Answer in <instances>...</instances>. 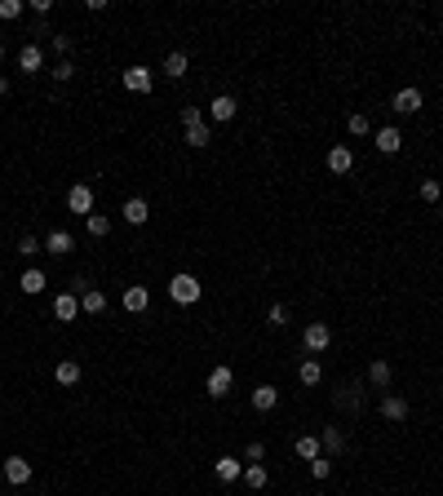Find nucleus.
Returning <instances> with one entry per match:
<instances>
[{
	"instance_id": "21",
	"label": "nucleus",
	"mask_w": 443,
	"mask_h": 496,
	"mask_svg": "<svg viewBox=\"0 0 443 496\" xmlns=\"http://www.w3.org/2000/svg\"><path fill=\"white\" fill-rule=\"evenodd\" d=\"M382 417L386 421H408V399H403V394H386V399H382Z\"/></svg>"
},
{
	"instance_id": "16",
	"label": "nucleus",
	"mask_w": 443,
	"mask_h": 496,
	"mask_svg": "<svg viewBox=\"0 0 443 496\" xmlns=\"http://www.w3.org/2000/svg\"><path fill=\"white\" fill-rule=\"evenodd\" d=\"M107 310V293L102 288H85L80 293V315H102Z\"/></svg>"
},
{
	"instance_id": "38",
	"label": "nucleus",
	"mask_w": 443,
	"mask_h": 496,
	"mask_svg": "<svg viewBox=\"0 0 443 496\" xmlns=\"http://www.w3.org/2000/svg\"><path fill=\"white\" fill-rule=\"evenodd\" d=\"M195 124H204L200 107H182V129H195Z\"/></svg>"
},
{
	"instance_id": "10",
	"label": "nucleus",
	"mask_w": 443,
	"mask_h": 496,
	"mask_svg": "<svg viewBox=\"0 0 443 496\" xmlns=\"http://www.w3.org/2000/svg\"><path fill=\"white\" fill-rule=\"evenodd\" d=\"M71 248H76V235H71V230H49V235H45V253L67 257Z\"/></svg>"
},
{
	"instance_id": "28",
	"label": "nucleus",
	"mask_w": 443,
	"mask_h": 496,
	"mask_svg": "<svg viewBox=\"0 0 443 496\" xmlns=\"http://www.w3.org/2000/svg\"><path fill=\"white\" fill-rule=\"evenodd\" d=\"M297 382H302V386H319V382H324L319 359H306V363H302V368H297Z\"/></svg>"
},
{
	"instance_id": "22",
	"label": "nucleus",
	"mask_w": 443,
	"mask_h": 496,
	"mask_svg": "<svg viewBox=\"0 0 443 496\" xmlns=\"http://www.w3.org/2000/svg\"><path fill=\"white\" fill-rule=\"evenodd\" d=\"M187 67H191V62H187V49H173V54L164 58V76H169V80H182Z\"/></svg>"
},
{
	"instance_id": "37",
	"label": "nucleus",
	"mask_w": 443,
	"mask_h": 496,
	"mask_svg": "<svg viewBox=\"0 0 443 496\" xmlns=\"http://www.w3.org/2000/svg\"><path fill=\"white\" fill-rule=\"evenodd\" d=\"M257 461H266V448H261V443H249V448H244V466H257Z\"/></svg>"
},
{
	"instance_id": "42",
	"label": "nucleus",
	"mask_w": 443,
	"mask_h": 496,
	"mask_svg": "<svg viewBox=\"0 0 443 496\" xmlns=\"http://www.w3.org/2000/svg\"><path fill=\"white\" fill-rule=\"evenodd\" d=\"M5 93H9V80H5V76H0V98H5Z\"/></svg>"
},
{
	"instance_id": "29",
	"label": "nucleus",
	"mask_w": 443,
	"mask_h": 496,
	"mask_svg": "<svg viewBox=\"0 0 443 496\" xmlns=\"http://www.w3.org/2000/svg\"><path fill=\"white\" fill-rule=\"evenodd\" d=\"M244 483H249L253 492H261V488H266V483H271V474H266V466H261V461H257V466H244Z\"/></svg>"
},
{
	"instance_id": "13",
	"label": "nucleus",
	"mask_w": 443,
	"mask_h": 496,
	"mask_svg": "<svg viewBox=\"0 0 443 496\" xmlns=\"http://www.w3.org/2000/svg\"><path fill=\"white\" fill-rule=\"evenodd\" d=\"M319 448H324L328 456H341V452H346V435H341L337 425H324V430H319Z\"/></svg>"
},
{
	"instance_id": "2",
	"label": "nucleus",
	"mask_w": 443,
	"mask_h": 496,
	"mask_svg": "<svg viewBox=\"0 0 443 496\" xmlns=\"http://www.w3.org/2000/svg\"><path fill=\"white\" fill-rule=\"evenodd\" d=\"M328 341H333V328H328L324 319L306 324V333H302V346H306L310 355H324V350H328Z\"/></svg>"
},
{
	"instance_id": "20",
	"label": "nucleus",
	"mask_w": 443,
	"mask_h": 496,
	"mask_svg": "<svg viewBox=\"0 0 443 496\" xmlns=\"http://www.w3.org/2000/svg\"><path fill=\"white\" fill-rule=\"evenodd\" d=\"M328 169H333V173H350L355 169L350 146H328Z\"/></svg>"
},
{
	"instance_id": "39",
	"label": "nucleus",
	"mask_w": 443,
	"mask_h": 496,
	"mask_svg": "<svg viewBox=\"0 0 443 496\" xmlns=\"http://www.w3.org/2000/svg\"><path fill=\"white\" fill-rule=\"evenodd\" d=\"M71 76H76V62H71V58H62L58 67H54V80H71Z\"/></svg>"
},
{
	"instance_id": "32",
	"label": "nucleus",
	"mask_w": 443,
	"mask_h": 496,
	"mask_svg": "<svg viewBox=\"0 0 443 496\" xmlns=\"http://www.w3.org/2000/svg\"><path fill=\"white\" fill-rule=\"evenodd\" d=\"M85 226H89V235H98V240H102L107 230H111V218H107V213H89V218H85Z\"/></svg>"
},
{
	"instance_id": "18",
	"label": "nucleus",
	"mask_w": 443,
	"mask_h": 496,
	"mask_svg": "<svg viewBox=\"0 0 443 496\" xmlns=\"http://www.w3.org/2000/svg\"><path fill=\"white\" fill-rule=\"evenodd\" d=\"M364 386H355V382H346V386H337V408H346V412H359L364 408V394H359Z\"/></svg>"
},
{
	"instance_id": "11",
	"label": "nucleus",
	"mask_w": 443,
	"mask_h": 496,
	"mask_svg": "<svg viewBox=\"0 0 443 496\" xmlns=\"http://www.w3.org/2000/svg\"><path fill=\"white\" fill-rule=\"evenodd\" d=\"M213 474H218L222 483H240V478H244V461H235V456H218V461H213Z\"/></svg>"
},
{
	"instance_id": "35",
	"label": "nucleus",
	"mask_w": 443,
	"mask_h": 496,
	"mask_svg": "<svg viewBox=\"0 0 443 496\" xmlns=\"http://www.w3.org/2000/svg\"><path fill=\"white\" fill-rule=\"evenodd\" d=\"M266 324H271V328H288V306H284V302H275V306H271V315H266Z\"/></svg>"
},
{
	"instance_id": "34",
	"label": "nucleus",
	"mask_w": 443,
	"mask_h": 496,
	"mask_svg": "<svg viewBox=\"0 0 443 496\" xmlns=\"http://www.w3.org/2000/svg\"><path fill=\"white\" fill-rule=\"evenodd\" d=\"M23 0H0V18H5V23H13V18H23Z\"/></svg>"
},
{
	"instance_id": "24",
	"label": "nucleus",
	"mask_w": 443,
	"mask_h": 496,
	"mask_svg": "<svg viewBox=\"0 0 443 496\" xmlns=\"http://www.w3.org/2000/svg\"><path fill=\"white\" fill-rule=\"evenodd\" d=\"M45 284H49V279H45V271H36V266H31V271H23V284H18V288H23L27 297H40V293H45Z\"/></svg>"
},
{
	"instance_id": "19",
	"label": "nucleus",
	"mask_w": 443,
	"mask_h": 496,
	"mask_svg": "<svg viewBox=\"0 0 443 496\" xmlns=\"http://www.w3.org/2000/svg\"><path fill=\"white\" fill-rule=\"evenodd\" d=\"M390 107H395L399 115H417V111H421V89H399Z\"/></svg>"
},
{
	"instance_id": "40",
	"label": "nucleus",
	"mask_w": 443,
	"mask_h": 496,
	"mask_svg": "<svg viewBox=\"0 0 443 496\" xmlns=\"http://www.w3.org/2000/svg\"><path fill=\"white\" fill-rule=\"evenodd\" d=\"M54 54L67 58V54H71V36H54Z\"/></svg>"
},
{
	"instance_id": "43",
	"label": "nucleus",
	"mask_w": 443,
	"mask_h": 496,
	"mask_svg": "<svg viewBox=\"0 0 443 496\" xmlns=\"http://www.w3.org/2000/svg\"><path fill=\"white\" fill-rule=\"evenodd\" d=\"M0 62H5V45H0Z\"/></svg>"
},
{
	"instance_id": "31",
	"label": "nucleus",
	"mask_w": 443,
	"mask_h": 496,
	"mask_svg": "<svg viewBox=\"0 0 443 496\" xmlns=\"http://www.w3.org/2000/svg\"><path fill=\"white\" fill-rule=\"evenodd\" d=\"M346 129H350V134H355V138H368V134H372V120H368V115H364V111H355V115H350V120H346Z\"/></svg>"
},
{
	"instance_id": "33",
	"label": "nucleus",
	"mask_w": 443,
	"mask_h": 496,
	"mask_svg": "<svg viewBox=\"0 0 443 496\" xmlns=\"http://www.w3.org/2000/svg\"><path fill=\"white\" fill-rule=\"evenodd\" d=\"M328 474H333V456H315V461H310V478H319V483H324Z\"/></svg>"
},
{
	"instance_id": "7",
	"label": "nucleus",
	"mask_w": 443,
	"mask_h": 496,
	"mask_svg": "<svg viewBox=\"0 0 443 496\" xmlns=\"http://www.w3.org/2000/svg\"><path fill=\"white\" fill-rule=\"evenodd\" d=\"M54 319H58V324L80 319V297H76V293H58V297H54Z\"/></svg>"
},
{
	"instance_id": "17",
	"label": "nucleus",
	"mask_w": 443,
	"mask_h": 496,
	"mask_svg": "<svg viewBox=\"0 0 443 496\" xmlns=\"http://www.w3.org/2000/svg\"><path fill=\"white\" fill-rule=\"evenodd\" d=\"M377 151H382V155H399V146H403V134H399V129H377Z\"/></svg>"
},
{
	"instance_id": "36",
	"label": "nucleus",
	"mask_w": 443,
	"mask_h": 496,
	"mask_svg": "<svg viewBox=\"0 0 443 496\" xmlns=\"http://www.w3.org/2000/svg\"><path fill=\"white\" fill-rule=\"evenodd\" d=\"M40 248H45V244H40L36 235H23V240H18V253H23V257H36Z\"/></svg>"
},
{
	"instance_id": "30",
	"label": "nucleus",
	"mask_w": 443,
	"mask_h": 496,
	"mask_svg": "<svg viewBox=\"0 0 443 496\" xmlns=\"http://www.w3.org/2000/svg\"><path fill=\"white\" fill-rule=\"evenodd\" d=\"M421 200H425V204H439V200H443V182H439V177H425V182H421Z\"/></svg>"
},
{
	"instance_id": "15",
	"label": "nucleus",
	"mask_w": 443,
	"mask_h": 496,
	"mask_svg": "<svg viewBox=\"0 0 443 496\" xmlns=\"http://www.w3.org/2000/svg\"><path fill=\"white\" fill-rule=\"evenodd\" d=\"M18 67H23L27 76L45 71V54H40V45H23V49H18Z\"/></svg>"
},
{
	"instance_id": "41",
	"label": "nucleus",
	"mask_w": 443,
	"mask_h": 496,
	"mask_svg": "<svg viewBox=\"0 0 443 496\" xmlns=\"http://www.w3.org/2000/svg\"><path fill=\"white\" fill-rule=\"evenodd\" d=\"M27 9H31V13H40V18H45V13H49V9H54V0H31V5H27Z\"/></svg>"
},
{
	"instance_id": "6",
	"label": "nucleus",
	"mask_w": 443,
	"mask_h": 496,
	"mask_svg": "<svg viewBox=\"0 0 443 496\" xmlns=\"http://www.w3.org/2000/svg\"><path fill=\"white\" fill-rule=\"evenodd\" d=\"M235 111H240L235 98H231V93H218V98L208 102V120H213V124H226V120H235Z\"/></svg>"
},
{
	"instance_id": "3",
	"label": "nucleus",
	"mask_w": 443,
	"mask_h": 496,
	"mask_svg": "<svg viewBox=\"0 0 443 496\" xmlns=\"http://www.w3.org/2000/svg\"><path fill=\"white\" fill-rule=\"evenodd\" d=\"M231 386H235V372L226 368V363H218V368L208 372V382H204V390L213 394V399H226V394H231Z\"/></svg>"
},
{
	"instance_id": "12",
	"label": "nucleus",
	"mask_w": 443,
	"mask_h": 496,
	"mask_svg": "<svg viewBox=\"0 0 443 496\" xmlns=\"http://www.w3.org/2000/svg\"><path fill=\"white\" fill-rule=\"evenodd\" d=\"M5 478H9L13 488L31 483V461H27V456H9V461H5Z\"/></svg>"
},
{
	"instance_id": "5",
	"label": "nucleus",
	"mask_w": 443,
	"mask_h": 496,
	"mask_svg": "<svg viewBox=\"0 0 443 496\" xmlns=\"http://www.w3.org/2000/svg\"><path fill=\"white\" fill-rule=\"evenodd\" d=\"M120 218H124L129 226H146V222H151V204H146L142 195H129L124 208H120Z\"/></svg>"
},
{
	"instance_id": "1",
	"label": "nucleus",
	"mask_w": 443,
	"mask_h": 496,
	"mask_svg": "<svg viewBox=\"0 0 443 496\" xmlns=\"http://www.w3.org/2000/svg\"><path fill=\"white\" fill-rule=\"evenodd\" d=\"M169 297H173V302L177 306H195V302H200V297H204V284H200V279H195V275H173L169 279Z\"/></svg>"
},
{
	"instance_id": "4",
	"label": "nucleus",
	"mask_w": 443,
	"mask_h": 496,
	"mask_svg": "<svg viewBox=\"0 0 443 496\" xmlns=\"http://www.w3.org/2000/svg\"><path fill=\"white\" fill-rule=\"evenodd\" d=\"M151 85H155V71L142 67V62H134V67L124 71V89L129 93H151Z\"/></svg>"
},
{
	"instance_id": "8",
	"label": "nucleus",
	"mask_w": 443,
	"mask_h": 496,
	"mask_svg": "<svg viewBox=\"0 0 443 496\" xmlns=\"http://www.w3.org/2000/svg\"><path fill=\"white\" fill-rule=\"evenodd\" d=\"M368 386L372 390H390V386H395V368H390L386 359H372L368 363Z\"/></svg>"
},
{
	"instance_id": "23",
	"label": "nucleus",
	"mask_w": 443,
	"mask_h": 496,
	"mask_svg": "<svg viewBox=\"0 0 443 496\" xmlns=\"http://www.w3.org/2000/svg\"><path fill=\"white\" fill-rule=\"evenodd\" d=\"M293 452H297L302 461H315V456H324V448H319V435H302L297 443H293Z\"/></svg>"
},
{
	"instance_id": "26",
	"label": "nucleus",
	"mask_w": 443,
	"mask_h": 496,
	"mask_svg": "<svg viewBox=\"0 0 443 496\" xmlns=\"http://www.w3.org/2000/svg\"><path fill=\"white\" fill-rule=\"evenodd\" d=\"M208 142H213V129H208V120H204V124H195V129H187V146H191V151H204Z\"/></svg>"
},
{
	"instance_id": "27",
	"label": "nucleus",
	"mask_w": 443,
	"mask_h": 496,
	"mask_svg": "<svg viewBox=\"0 0 443 496\" xmlns=\"http://www.w3.org/2000/svg\"><path fill=\"white\" fill-rule=\"evenodd\" d=\"M275 403H280V390H275V386H257L253 390V408L257 412H271Z\"/></svg>"
},
{
	"instance_id": "9",
	"label": "nucleus",
	"mask_w": 443,
	"mask_h": 496,
	"mask_svg": "<svg viewBox=\"0 0 443 496\" xmlns=\"http://www.w3.org/2000/svg\"><path fill=\"white\" fill-rule=\"evenodd\" d=\"M67 208H71V213H85V218H89V213H93V187L76 182V187L67 191Z\"/></svg>"
},
{
	"instance_id": "25",
	"label": "nucleus",
	"mask_w": 443,
	"mask_h": 496,
	"mask_svg": "<svg viewBox=\"0 0 443 496\" xmlns=\"http://www.w3.org/2000/svg\"><path fill=\"white\" fill-rule=\"evenodd\" d=\"M54 377H58V386H80V363L76 359H62L58 368H54Z\"/></svg>"
},
{
	"instance_id": "14",
	"label": "nucleus",
	"mask_w": 443,
	"mask_h": 496,
	"mask_svg": "<svg viewBox=\"0 0 443 496\" xmlns=\"http://www.w3.org/2000/svg\"><path fill=\"white\" fill-rule=\"evenodd\" d=\"M120 302H124V310H129V315H142V310L151 306V293H146L142 284H134V288H124V297H120Z\"/></svg>"
}]
</instances>
